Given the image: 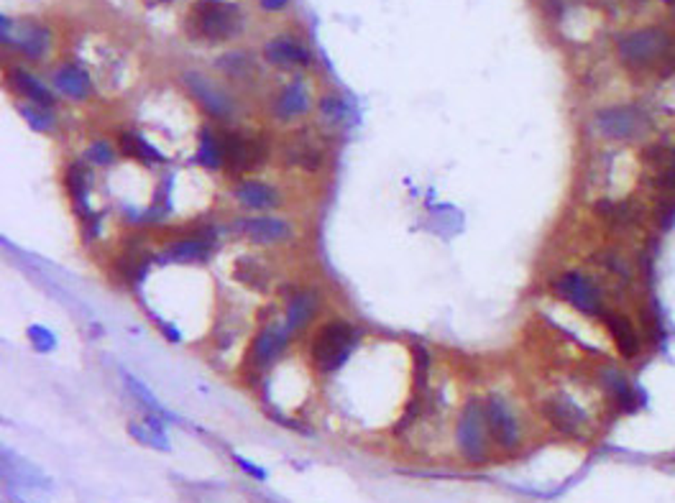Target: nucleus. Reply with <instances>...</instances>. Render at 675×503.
I'll return each mask as SVG.
<instances>
[{
  "label": "nucleus",
  "mask_w": 675,
  "mask_h": 503,
  "mask_svg": "<svg viewBox=\"0 0 675 503\" xmlns=\"http://www.w3.org/2000/svg\"><path fill=\"white\" fill-rule=\"evenodd\" d=\"M54 87L69 100H87L93 94V79L79 64H62L54 72Z\"/></svg>",
  "instance_id": "nucleus-17"
},
{
  "label": "nucleus",
  "mask_w": 675,
  "mask_h": 503,
  "mask_svg": "<svg viewBox=\"0 0 675 503\" xmlns=\"http://www.w3.org/2000/svg\"><path fill=\"white\" fill-rule=\"evenodd\" d=\"M21 115L29 121V126L33 128V130H49L51 128V123H54V115H51V108H41V105H33V103H29V105H21Z\"/></svg>",
  "instance_id": "nucleus-30"
},
{
  "label": "nucleus",
  "mask_w": 675,
  "mask_h": 503,
  "mask_svg": "<svg viewBox=\"0 0 675 503\" xmlns=\"http://www.w3.org/2000/svg\"><path fill=\"white\" fill-rule=\"evenodd\" d=\"M121 151L126 154V157L133 158H141L146 164H159V161H164L161 154H157V148L154 146H149V143L143 141L139 133H121Z\"/></svg>",
  "instance_id": "nucleus-27"
},
{
  "label": "nucleus",
  "mask_w": 675,
  "mask_h": 503,
  "mask_svg": "<svg viewBox=\"0 0 675 503\" xmlns=\"http://www.w3.org/2000/svg\"><path fill=\"white\" fill-rule=\"evenodd\" d=\"M670 49L668 33L660 29H643V31L627 33L619 41V59L629 69H644L650 64L660 62Z\"/></svg>",
  "instance_id": "nucleus-5"
},
{
  "label": "nucleus",
  "mask_w": 675,
  "mask_h": 503,
  "mask_svg": "<svg viewBox=\"0 0 675 503\" xmlns=\"http://www.w3.org/2000/svg\"><path fill=\"white\" fill-rule=\"evenodd\" d=\"M128 432L139 442H143V445L154 447V450H169V442L164 437V429H161L157 419H149L146 425H131Z\"/></svg>",
  "instance_id": "nucleus-28"
},
{
  "label": "nucleus",
  "mask_w": 675,
  "mask_h": 503,
  "mask_svg": "<svg viewBox=\"0 0 675 503\" xmlns=\"http://www.w3.org/2000/svg\"><path fill=\"white\" fill-rule=\"evenodd\" d=\"M287 332L289 330H279V328H264V330L256 335L251 347V361L256 365H269V363L277 361V355L282 353L284 346H287Z\"/></svg>",
  "instance_id": "nucleus-19"
},
{
  "label": "nucleus",
  "mask_w": 675,
  "mask_h": 503,
  "mask_svg": "<svg viewBox=\"0 0 675 503\" xmlns=\"http://www.w3.org/2000/svg\"><path fill=\"white\" fill-rule=\"evenodd\" d=\"M5 79H8V87H11V90H16L18 94H23V97H26L29 103H33V105L54 108V94H51V90H49L41 79L33 77L32 72H26V69H21V67H11Z\"/></svg>",
  "instance_id": "nucleus-16"
},
{
  "label": "nucleus",
  "mask_w": 675,
  "mask_h": 503,
  "mask_svg": "<svg viewBox=\"0 0 675 503\" xmlns=\"http://www.w3.org/2000/svg\"><path fill=\"white\" fill-rule=\"evenodd\" d=\"M29 335H32V343L36 346V350L47 353V350H51V347H54V337H51V335H49L44 328H32V330H29Z\"/></svg>",
  "instance_id": "nucleus-33"
},
{
  "label": "nucleus",
  "mask_w": 675,
  "mask_h": 503,
  "mask_svg": "<svg viewBox=\"0 0 675 503\" xmlns=\"http://www.w3.org/2000/svg\"><path fill=\"white\" fill-rule=\"evenodd\" d=\"M233 197H236L238 205L253 210V212H267V210H277L282 205L279 189L261 182V179H241V182H236Z\"/></svg>",
  "instance_id": "nucleus-11"
},
{
  "label": "nucleus",
  "mask_w": 675,
  "mask_h": 503,
  "mask_svg": "<svg viewBox=\"0 0 675 503\" xmlns=\"http://www.w3.org/2000/svg\"><path fill=\"white\" fill-rule=\"evenodd\" d=\"M287 157H289V161H292L295 166L305 169L307 174L317 172V169L323 166V161H325L323 148L315 141H310V139H297V141L287 148Z\"/></svg>",
  "instance_id": "nucleus-21"
},
{
  "label": "nucleus",
  "mask_w": 675,
  "mask_h": 503,
  "mask_svg": "<svg viewBox=\"0 0 675 503\" xmlns=\"http://www.w3.org/2000/svg\"><path fill=\"white\" fill-rule=\"evenodd\" d=\"M545 417L550 419V425L563 435H581L583 425H586V414L566 396L545 401Z\"/></svg>",
  "instance_id": "nucleus-15"
},
{
  "label": "nucleus",
  "mask_w": 675,
  "mask_h": 503,
  "mask_svg": "<svg viewBox=\"0 0 675 503\" xmlns=\"http://www.w3.org/2000/svg\"><path fill=\"white\" fill-rule=\"evenodd\" d=\"M665 3H668V5H675V0H665Z\"/></svg>",
  "instance_id": "nucleus-37"
},
{
  "label": "nucleus",
  "mask_w": 675,
  "mask_h": 503,
  "mask_svg": "<svg viewBox=\"0 0 675 503\" xmlns=\"http://www.w3.org/2000/svg\"><path fill=\"white\" fill-rule=\"evenodd\" d=\"M185 85H187L189 94L203 105V111L213 118H231L233 115V100L228 97L225 90H220L218 85H213L210 79L200 75V72H185Z\"/></svg>",
  "instance_id": "nucleus-9"
},
{
  "label": "nucleus",
  "mask_w": 675,
  "mask_h": 503,
  "mask_svg": "<svg viewBox=\"0 0 675 503\" xmlns=\"http://www.w3.org/2000/svg\"><path fill=\"white\" fill-rule=\"evenodd\" d=\"M233 460H236L238 465H241L243 471L249 472V475H253V478H259V481H264V478H267V471H264V468H259V465H253V463H249L246 457L236 455Z\"/></svg>",
  "instance_id": "nucleus-34"
},
{
  "label": "nucleus",
  "mask_w": 675,
  "mask_h": 503,
  "mask_svg": "<svg viewBox=\"0 0 675 503\" xmlns=\"http://www.w3.org/2000/svg\"><path fill=\"white\" fill-rule=\"evenodd\" d=\"M456 437L461 453L469 457L471 463H479L487 455L488 442V425H487V409L479 399H469L466 407L461 409L456 427Z\"/></svg>",
  "instance_id": "nucleus-6"
},
{
  "label": "nucleus",
  "mask_w": 675,
  "mask_h": 503,
  "mask_svg": "<svg viewBox=\"0 0 675 503\" xmlns=\"http://www.w3.org/2000/svg\"><path fill=\"white\" fill-rule=\"evenodd\" d=\"M185 26L192 36L220 44L243 31V13L236 3L228 0H195L189 5Z\"/></svg>",
  "instance_id": "nucleus-1"
},
{
  "label": "nucleus",
  "mask_w": 675,
  "mask_h": 503,
  "mask_svg": "<svg viewBox=\"0 0 675 503\" xmlns=\"http://www.w3.org/2000/svg\"><path fill=\"white\" fill-rule=\"evenodd\" d=\"M223 75H228L231 79H246L253 75V59L246 54V51H228V54H223L218 62H215Z\"/></svg>",
  "instance_id": "nucleus-26"
},
{
  "label": "nucleus",
  "mask_w": 675,
  "mask_h": 503,
  "mask_svg": "<svg viewBox=\"0 0 675 503\" xmlns=\"http://www.w3.org/2000/svg\"><path fill=\"white\" fill-rule=\"evenodd\" d=\"M650 126V115L637 105H616L597 112L598 133L609 141H637Z\"/></svg>",
  "instance_id": "nucleus-4"
},
{
  "label": "nucleus",
  "mask_w": 675,
  "mask_h": 503,
  "mask_svg": "<svg viewBox=\"0 0 675 503\" xmlns=\"http://www.w3.org/2000/svg\"><path fill=\"white\" fill-rule=\"evenodd\" d=\"M555 294L566 299L570 307H576L579 312L588 317H604L607 304L601 297V289L591 276H586L581 271H568L558 282H555Z\"/></svg>",
  "instance_id": "nucleus-7"
},
{
  "label": "nucleus",
  "mask_w": 675,
  "mask_h": 503,
  "mask_svg": "<svg viewBox=\"0 0 675 503\" xmlns=\"http://www.w3.org/2000/svg\"><path fill=\"white\" fill-rule=\"evenodd\" d=\"M223 151H225V169L231 174H249L261 166L269 157V141L259 133L231 130L223 133Z\"/></svg>",
  "instance_id": "nucleus-3"
},
{
  "label": "nucleus",
  "mask_w": 675,
  "mask_h": 503,
  "mask_svg": "<svg viewBox=\"0 0 675 503\" xmlns=\"http://www.w3.org/2000/svg\"><path fill=\"white\" fill-rule=\"evenodd\" d=\"M197 161L205 169H220L225 164V151H223V136L203 128L200 130V141H197Z\"/></svg>",
  "instance_id": "nucleus-24"
},
{
  "label": "nucleus",
  "mask_w": 675,
  "mask_h": 503,
  "mask_svg": "<svg viewBox=\"0 0 675 503\" xmlns=\"http://www.w3.org/2000/svg\"><path fill=\"white\" fill-rule=\"evenodd\" d=\"M320 310V292L315 289H302L297 294H292L287 301V330L295 332L302 330L305 325L313 322V317Z\"/></svg>",
  "instance_id": "nucleus-18"
},
{
  "label": "nucleus",
  "mask_w": 675,
  "mask_h": 503,
  "mask_svg": "<svg viewBox=\"0 0 675 503\" xmlns=\"http://www.w3.org/2000/svg\"><path fill=\"white\" fill-rule=\"evenodd\" d=\"M11 44H14L21 54H26L29 59H41L49 51L51 33H49V29H44V26H29V29H23V31L18 33Z\"/></svg>",
  "instance_id": "nucleus-20"
},
{
  "label": "nucleus",
  "mask_w": 675,
  "mask_h": 503,
  "mask_svg": "<svg viewBox=\"0 0 675 503\" xmlns=\"http://www.w3.org/2000/svg\"><path fill=\"white\" fill-rule=\"evenodd\" d=\"M113 158H115V148L108 141H95L87 148V161L95 166H108V164H113Z\"/></svg>",
  "instance_id": "nucleus-32"
},
{
  "label": "nucleus",
  "mask_w": 675,
  "mask_h": 503,
  "mask_svg": "<svg viewBox=\"0 0 675 503\" xmlns=\"http://www.w3.org/2000/svg\"><path fill=\"white\" fill-rule=\"evenodd\" d=\"M320 112H323V118L330 121V123H343L348 115V108L343 100H338V97H323L320 100Z\"/></svg>",
  "instance_id": "nucleus-31"
},
{
  "label": "nucleus",
  "mask_w": 675,
  "mask_h": 503,
  "mask_svg": "<svg viewBox=\"0 0 675 503\" xmlns=\"http://www.w3.org/2000/svg\"><path fill=\"white\" fill-rule=\"evenodd\" d=\"M213 251V246L203 240V238H187V240H177L167 248V258L179 261V264H192V261H203Z\"/></svg>",
  "instance_id": "nucleus-25"
},
{
  "label": "nucleus",
  "mask_w": 675,
  "mask_h": 503,
  "mask_svg": "<svg viewBox=\"0 0 675 503\" xmlns=\"http://www.w3.org/2000/svg\"><path fill=\"white\" fill-rule=\"evenodd\" d=\"M67 192L72 197V205L78 207V212L85 218L87 210V192H90V172L85 164H72L67 169Z\"/></svg>",
  "instance_id": "nucleus-22"
},
{
  "label": "nucleus",
  "mask_w": 675,
  "mask_h": 503,
  "mask_svg": "<svg viewBox=\"0 0 675 503\" xmlns=\"http://www.w3.org/2000/svg\"><path fill=\"white\" fill-rule=\"evenodd\" d=\"M264 57L274 67H307L310 64V49L292 36H277L264 47Z\"/></svg>",
  "instance_id": "nucleus-13"
},
{
  "label": "nucleus",
  "mask_w": 675,
  "mask_h": 503,
  "mask_svg": "<svg viewBox=\"0 0 675 503\" xmlns=\"http://www.w3.org/2000/svg\"><path fill=\"white\" fill-rule=\"evenodd\" d=\"M307 111H310V94L305 90V85H299V82H292V85L282 87L279 94L274 97V105H271L274 118L282 121V123H292Z\"/></svg>",
  "instance_id": "nucleus-14"
},
{
  "label": "nucleus",
  "mask_w": 675,
  "mask_h": 503,
  "mask_svg": "<svg viewBox=\"0 0 675 503\" xmlns=\"http://www.w3.org/2000/svg\"><path fill=\"white\" fill-rule=\"evenodd\" d=\"M484 409H487V425L491 440L506 447V450L517 447L519 427L512 409L506 407V401H502L499 396H488L484 401Z\"/></svg>",
  "instance_id": "nucleus-10"
},
{
  "label": "nucleus",
  "mask_w": 675,
  "mask_h": 503,
  "mask_svg": "<svg viewBox=\"0 0 675 503\" xmlns=\"http://www.w3.org/2000/svg\"><path fill=\"white\" fill-rule=\"evenodd\" d=\"M601 383H604L607 393L612 396L622 409H634V399H637V396L632 391V383L625 378V373H619V371H614V368H604V371H601Z\"/></svg>",
  "instance_id": "nucleus-23"
},
{
  "label": "nucleus",
  "mask_w": 675,
  "mask_h": 503,
  "mask_svg": "<svg viewBox=\"0 0 675 503\" xmlns=\"http://www.w3.org/2000/svg\"><path fill=\"white\" fill-rule=\"evenodd\" d=\"M359 335L361 332L356 330L353 325L343 322V319H330V322H325L317 330L313 346H310L315 368L320 373L338 371L348 361V355L353 353V347L359 343Z\"/></svg>",
  "instance_id": "nucleus-2"
},
{
  "label": "nucleus",
  "mask_w": 675,
  "mask_h": 503,
  "mask_svg": "<svg viewBox=\"0 0 675 503\" xmlns=\"http://www.w3.org/2000/svg\"><path fill=\"white\" fill-rule=\"evenodd\" d=\"M233 230L253 246H277L295 236V228L289 222L282 218H269V215L241 218L233 222Z\"/></svg>",
  "instance_id": "nucleus-8"
},
{
  "label": "nucleus",
  "mask_w": 675,
  "mask_h": 503,
  "mask_svg": "<svg viewBox=\"0 0 675 503\" xmlns=\"http://www.w3.org/2000/svg\"><path fill=\"white\" fill-rule=\"evenodd\" d=\"M601 319H604L607 330L612 332L614 346H616V350L622 353V358L634 361V358L640 355V350H643V340H640V332H637V328L629 322V317L622 315V312H612V310H607Z\"/></svg>",
  "instance_id": "nucleus-12"
},
{
  "label": "nucleus",
  "mask_w": 675,
  "mask_h": 503,
  "mask_svg": "<svg viewBox=\"0 0 675 503\" xmlns=\"http://www.w3.org/2000/svg\"><path fill=\"white\" fill-rule=\"evenodd\" d=\"M149 5H159V3H172V0H146Z\"/></svg>",
  "instance_id": "nucleus-36"
},
{
  "label": "nucleus",
  "mask_w": 675,
  "mask_h": 503,
  "mask_svg": "<svg viewBox=\"0 0 675 503\" xmlns=\"http://www.w3.org/2000/svg\"><path fill=\"white\" fill-rule=\"evenodd\" d=\"M236 279L246 283V286H251V289L264 292V289H267L269 274L261 268V264H256L253 258H241L236 264Z\"/></svg>",
  "instance_id": "nucleus-29"
},
{
  "label": "nucleus",
  "mask_w": 675,
  "mask_h": 503,
  "mask_svg": "<svg viewBox=\"0 0 675 503\" xmlns=\"http://www.w3.org/2000/svg\"><path fill=\"white\" fill-rule=\"evenodd\" d=\"M287 3H289V0H261V8L271 13V11H282Z\"/></svg>",
  "instance_id": "nucleus-35"
}]
</instances>
